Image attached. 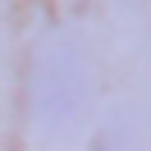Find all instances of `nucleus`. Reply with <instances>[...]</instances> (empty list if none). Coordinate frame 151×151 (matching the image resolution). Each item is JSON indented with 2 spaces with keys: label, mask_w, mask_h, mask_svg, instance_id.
Instances as JSON below:
<instances>
[{
  "label": "nucleus",
  "mask_w": 151,
  "mask_h": 151,
  "mask_svg": "<svg viewBox=\"0 0 151 151\" xmlns=\"http://www.w3.org/2000/svg\"><path fill=\"white\" fill-rule=\"evenodd\" d=\"M87 96V64L73 46H50L37 64V119L64 124Z\"/></svg>",
  "instance_id": "f257e3e1"
}]
</instances>
